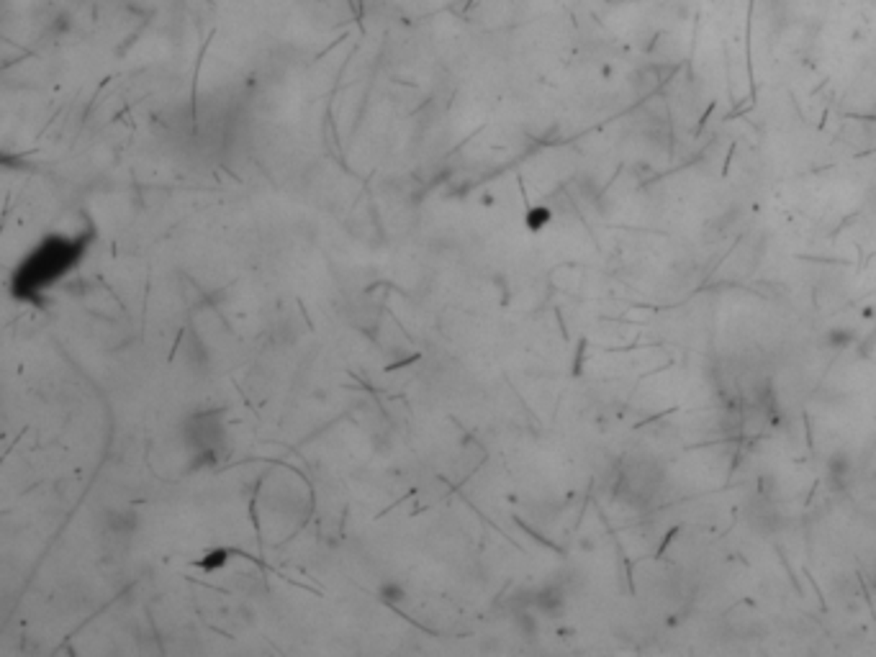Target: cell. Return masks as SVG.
<instances>
[{"mask_svg":"<svg viewBox=\"0 0 876 657\" xmlns=\"http://www.w3.org/2000/svg\"><path fill=\"white\" fill-rule=\"evenodd\" d=\"M72 257H75V252L67 247V242H64V239H57L54 247L46 244V247L39 249L36 255L31 257V262L26 265L24 273H21V277H24L31 287L44 285L51 277H57L59 273H64V268L72 262Z\"/></svg>","mask_w":876,"mask_h":657,"instance_id":"6da1fadb","label":"cell"},{"mask_svg":"<svg viewBox=\"0 0 876 657\" xmlns=\"http://www.w3.org/2000/svg\"><path fill=\"white\" fill-rule=\"evenodd\" d=\"M827 478H830V483L835 485V488H845V485H848V480L853 478V462H851V457H848V454H832L830 459H827Z\"/></svg>","mask_w":876,"mask_h":657,"instance_id":"7a4b0ae2","label":"cell"},{"mask_svg":"<svg viewBox=\"0 0 876 657\" xmlns=\"http://www.w3.org/2000/svg\"><path fill=\"white\" fill-rule=\"evenodd\" d=\"M853 332L851 329H848V326H835V329H830V332H827V337H825V345L830 347V350H838V352H843V350H848V347L853 345Z\"/></svg>","mask_w":876,"mask_h":657,"instance_id":"3957f363","label":"cell"}]
</instances>
